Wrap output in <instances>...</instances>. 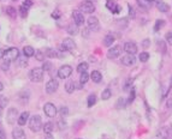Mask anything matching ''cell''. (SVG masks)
I'll list each match as a JSON object with an SVG mask.
<instances>
[{
  "mask_svg": "<svg viewBox=\"0 0 172 139\" xmlns=\"http://www.w3.org/2000/svg\"><path fill=\"white\" fill-rule=\"evenodd\" d=\"M29 128L33 132H39L41 128H43L40 115H34V116L30 118V120H29Z\"/></svg>",
  "mask_w": 172,
  "mask_h": 139,
  "instance_id": "obj_1",
  "label": "cell"
},
{
  "mask_svg": "<svg viewBox=\"0 0 172 139\" xmlns=\"http://www.w3.org/2000/svg\"><path fill=\"white\" fill-rule=\"evenodd\" d=\"M29 78L31 82H35V83H39V82H42L43 79V70L39 69V67H35L30 71L29 73Z\"/></svg>",
  "mask_w": 172,
  "mask_h": 139,
  "instance_id": "obj_2",
  "label": "cell"
},
{
  "mask_svg": "<svg viewBox=\"0 0 172 139\" xmlns=\"http://www.w3.org/2000/svg\"><path fill=\"white\" fill-rule=\"evenodd\" d=\"M18 55H19V52H18V49L17 48H9V49H6L5 52H4V59L5 60H7V61H14L16 59H18Z\"/></svg>",
  "mask_w": 172,
  "mask_h": 139,
  "instance_id": "obj_3",
  "label": "cell"
},
{
  "mask_svg": "<svg viewBox=\"0 0 172 139\" xmlns=\"http://www.w3.org/2000/svg\"><path fill=\"white\" fill-rule=\"evenodd\" d=\"M72 73V67L70 65H64L61 66L60 69L58 70V77L61 78V79H66L71 76Z\"/></svg>",
  "mask_w": 172,
  "mask_h": 139,
  "instance_id": "obj_4",
  "label": "cell"
},
{
  "mask_svg": "<svg viewBox=\"0 0 172 139\" xmlns=\"http://www.w3.org/2000/svg\"><path fill=\"white\" fill-rule=\"evenodd\" d=\"M18 111L16 108H10L7 111V115H6V120L10 125H14L16 122V120H18Z\"/></svg>",
  "mask_w": 172,
  "mask_h": 139,
  "instance_id": "obj_5",
  "label": "cell"
},
{
  "mask_svg": "<svg viewBox=\"0 0 172 139\" xmlns=\"http://www.w3.org/2000/svg\"><path fill=\"white\" fill-rule=\"evenodd\" d=\"M43 111H45V114H46L48 118H54L56 114H57V108H56V106H54L53 103H49V102H48V103L45 104Z\"/></svg>",
  "mask_w": 172,
  "mask_h": 139,
  "instance_id": "obj_6",
  "label": "cell"
},
{
  "mask_svg": "<svg viewBox=\"0 0 172 139\" xmlns=\"http://www.w3.org/2000/svg\"><path fill=\"white\" fill-rule=\"evenodd\" d=\"M58 86H59V84H58L57 79H54V78L49 79L46 84V92L47 94H54L57 91Z\"/></svg>",
  "mask_w": 172,
  "mask_h": 139,
  "instance_id": "obj_7",
  "label": "cell"
},
{
  "mask_svg": "<svg viewBox=\"0 0 172 139\" xmlns=\"http://www.w3.org/2000/svg\"><path fill=\"white\" fill-rule=\"evenodd\" d=\"M76 48V43L73 42V40L71 39H64L61 42V51H65V52H70L73 51Z\"/></svg>",
  "mask_w": 172,
  "mask_h": 139,
  "instance_id": "obj_8",
  "label": "cell"
},
{
  "mask_svg": "<svg viewBox=\"0 0 172 139\" xmlns=\"http://www.w3.org/2000/svg\"><path fill=\"white\" fill-rule=\"evenodd\" d=\"M87 25H88L89 30H92V31H96V30H99V28H100L99 19H98L96 17H93V16L88 18V21H87Z\"/></svg>",
  "mask_w": 172,
  "mask_h": 139,
  "instance_id": "obj_9",
  "label": "cell"
},
{
  "mask_svg": "<svg viewBox=\"0 0 172 139\" xmlns=\"http://www.w3.org/2000/svg\"><path fill=\"white\" fill-rule=\"evenodd\" d=\"M81 11H83L84 13H93L95 11V6L92 1H83L81 4Z\"/></svg>",
  "mask_w": 172,
  "mask_h": 139,
  "instance_id": "obj_10",
  "label": "cell"
},
{
  "mask_svg": "<svg viewBox=\"0 0 172 139\" xmlns=\"http://www.w3.org/2000/svg\"><path fill=\"white\" fill-rule=\"evenodd\" d=\"M122 64L125 66H134L136 62V58L134 56V54H127V55L122 56Z\"/></svg>",
  "mask_w": 172,
  "mask_h": 139,
  "instance_id": "obj_11",
  "label": "cell"
},
{
  "mask_svg": "<svg viewBox=\"0 0 172 139\" xmlns=\"http://www.w3.org/2000/svg\"><path fill=\"white\" fill-rule=\"evenodd\" d=\"M72 17H73L75 24H77V25H83V23H84V17H83V13H82L81 11H73Z\"/></svg>",
  "mask_w": 172,
  "mask_h": 139,
  "instance_id": "obj_12",
  "label": "cell"
},
{
  "mask_svg": "<svg viewBox=\"0 0 172 139\" xmlns=\"http://www.w3.org/2000/svg\"><path fill=\"white\" fill-rule=\"evenodd\" d=\"M120 54H122V48H120L119 46H115V47H112V48L108 51L107 56H108L110 59H115V58H118Z\"/></svg>",
  "mask_w": 172,
  "mask_h": 139,
  "instance_id": "obj_13",
  "label": "cell"
},
{
  "mask_svg": "<svg viewBox=\"0 0 172 139\" xmlns=\"http://www.w3.org/2000/svg\"><path fill=\"white\" fill-rule=\"evenodd\" d=\"M124 51L128 54H135L137 52V46H136L135 42H127L124 44Z\"/></svg>",
  "mask_w": 172,
  "mask_h": 139,
  "instance_id": "obj_14",
  "label": "cell"
},
{
  "mask_svg": "<svg viewBox=\"0 0 172 139\" xmlns=\"http://www.w3.org/2000/svg\"><path fill=\"white\" fill-rule=\"evenodd\" d=\"M106 7H107L108 10H111L112 12H115V13H118L119 10H120V7L117 5V2H115V0H108V1L106 2Z\"/></svg>",
  "mask_w": 172,
  "mask_h": 139,
  "instance_id": "obj_15",
  "label": "cell"
},
{
  "mask_svg": "<svg viewBox=\"0 0 172 139\" xmlns=\"http://www.w3.org/2000/svg\"><path fill=\"white\" fill-rule=\"evenodd\" d=\"M12 137L14 139H25V133L21 128H14L12 131Z\"/></svg>",
  "mask_w": 172,
  "mask_h": 139,
  "instance_id": "obj_16",
  "label": "cell"
},
{
  "mask_svg": "<svg viewBox=\"0 0 172 139\" xmlns=\"http://www.w3.org/2000/svg\"><path fill=\"white\" fill-rule=\"evenodd\" d=\"M28 119H29V113L28 111H23V113L19 115V118H18L17 122H18V125L23 126V125H25V124H27Z\"/></svg>",
  "mask_w": 172,
  "mask_h": 139,
  "instance_id": "obj_17",
  "label": "cell"
},
{
  "mask_svg": "<svg viewBox=\"0 0 172 139\" xmlns=\"http://www.w3.org/2000/svg\"><path fill=\"white\" fill-rule=\"evenodd\" d=\"M90 78H92V81L94 83H100L101 79H102V76H101V73L99 71H93L90 73Z\"/></svg>",
  "mask_w": 172,
  "mask_h": 139,
  "instance_id": "obj_18",
  "label": "cell"
},
{
  "mask_svg": "<svg viewBox=\"0 0 172 139\" xmlns=\"http://www.w3.org/2000/svg\"><path fill=\"white\" fill-rule=\"evenodd\" d=\"M157 7H158V10L160 12H167V11L170 10V6H169L166 2H164V1H158Z\"/></svg>",
  "mask_w": 172,
  "mask_h": 139,
  "instance_id": "obj_19",
  "label": "cell"
},
{
  "mask_svg": "<svg viewBox=\"0 0 172 139\" xmlns=\"http://www.w3.org/2000/svg\"><path fill=\"white\" fill-rule=\"evenodd\" d=\"M75 86H76V83H75L73 81L66 82V84H65V90H66V92H68V94H72V92L75 91Z\"/></svg>",
  "mask_w": 172,
  "mask_h": 139,
  "instance_id": "obj_20",
  "label": "cell"
},
{
  "mask_svg": "<svg viewBox=\"0 0 172 139\" xmlns=\"http://www.w3.org/2000/svg\"><path fill=\"white\" fill-rule=\"evenodd\" d=\"M139 5H140V7H142L144 10H149L152 7L153 2L149 0H139Z\"/></svg>",
  "mask_w": 172,
  "mask_h": 139,
  "instance_id": "obj_21",
  "label": "cell"
},
{
  "mask_svg": "<svg viewBox=\"0 0 172 139\" xmlns=\"http://www.w3.org/2000/svg\"><path fill=\"white\" fill-rule=\"evenodd\" d=\"M23 53H24V55L27 56V58H29V56H33L35 54V49L31 46H25L23 48Z\"/></svg>",
  "mask_w": 172,
  "mask_h": 139,
  "instance_id": "obj_22",
  "label": "cell"
},
{
  "mask_svg": "<svg viewBox=\"0 0 172 139\" xmlns=\"http://www.w3.org/2000/svg\"><path fill=\"white\" fill-rule=\"evenodd\" d=\"M113 42H115V37H113L112 35H106V36H105V39H104V44H105L106 47L112 46Z\"/></svg>",
  "mask_w": 172,
  "mask_h": 139,
  "instance_id": "obj_23",
  "label": "cell"
},
{
  "mask_svg": "<svg viewBox=\"0 0 172 139\" xmlns=\"http://www.w3.org/2000/svg\"><path fill=\"white\" fill-rule=\"evenodd\" d=\"M78 25L77 24H70L69 27H68V32L70 34V35H77L78 34V28H77Z\"/></svg>",
  "mask_w": 172,
  "mask_h": 139,
  "instance_id": "obj_24",
  "label": "cell"
},
{
  "mask_svg": "<svg viewBox=\"0 0 172 139\" xmlns=\"http://www.w3.org/2000/svg\"><path fill=\"white\" fill-rule=\"evenodd\" d=\"M53 128H54V126L52 122H46L45 126H43V131H45V133L46 134H49V133H52V131H53Z\"/></svg>",
  "mask_w": 172,
  "mask_h": 139,
  "instance_id": "obj_25",
  "label": "cell"
},
{
  "mask_svg": "<svg viewBox=\"0 0 172 139\" xmlns=\"http://www.w3.org/2000/svg\"><path fill=\"white\" fill-rule=\"evenodd\" d=\"M112 96V91H111V89H105L102 92H101V98L102 100H108V98Z\"/></svg>",
  "mask_w": 172,
  "mask_h": 139,
  "instance_id": "obj_26",
  "label": "cell"
},
{
  "mask_svg": "<svg viewBox=\"0 0 172 139\" xmlns=\"http://www.w3.org/2000/svg\"><path fill=\"white\" fill-rule=\"evenodd\" d=\"M6 13L9 14L11 18H14V17L17 16V11H16V9L11 7V6H9V7H6Z\"/></svg>",
  "mask_w": 172,
  "mask_h": 139,
  "instance_id": "obj_27",
  "label": "cell"
},
{
  "mask_svg": "<svg viewBox=\"0 0 172 139\" xmlns=\"http://www.w3.org/2000/svg\"><path fill=\"white\" fill-rule=\"evenodd\" d=\"M87 70H88V64L87 62H81L78 65V67H77V72L83 73V72H87Z\"/></svg>",
  "mask_w": 172,
  "mask_h": 139,
  "instance_id": "obj_28",
  "label": "cell"
},
{
  "mask_svg": "<svg viewBox=\"0 0 172 139\" xmlns=\"http://www.w3.org/2000/svg\"><path fill=\"white\" fill-rule=\"evenodd\" d=\"M89 74L87 73V72H83V73H81V78H80V83L82 84H86L88 81H89Z\"/></svg>",
  "mask_w": 172,
  "mask_h": 139,
  "instance_id": "obj_29",
  "label": "cell"
},
{
  "mask_svg": "<svg viewBox=\"0 0 172 139\" xmlns=\"http://www.w3.org/2000/svg\"><path fill=\"white\" fill-rule=\"evenodd\" d=\"M46 55L48 56V58H56V56H58V53L54 49L48 48V49H46Z\"/></svg>",
  "mask_w": 172,
  "mask_h": 139,
  "instance_id": "obj_30",
  "label": "cell"
},
{
  "mask_svg": "<svg viewBox=\"0 0 172 139\" xmlns=\"http://www.w3.org/2000/svg\"><path fill=\"white\" fill-rule=\"evenodd\" d=\"M95 103H96V97H95V95H90V96L88 97V107H93Z\"/></svg>",
  "mask_w": 172,
  "mask_h": 139,
  "instance_id": "obj_31",
  "label": "cell"
},
{
  "mask_svg": "<svg viewBox=\"0 0 172 139\" xmlns=\"http://www.w3.org/2000/svg\"><path fill=\"white\" fill-rule=\"evenodd\" d=\"M7 103H9V100L6 96H2V95H0V107H6L7 106Z\"/></svg>",
  "mask_w": 172,
  "mask_h": 139,
  "instance_id": "obj_32",
  "label": "cell"
},
{
  "mask_svg": "<svg viewBox=\"0 0 172 139\" xmlns=\"http://www.w3.org/2000/svg\"><path fill=\"white\" fill-rule=\"evenodd\" d=\"M45 54H46V53H43L41 51H36V52H35V56H36V59H37L39 61H43V60H45Z\"/></svg>",
  "mask_w": 172,
  "mask_h": 139,
  "instance_id": "obj_33",
  "label": "cell"
},
{
  "mask_svg": "<svg viewBox=\"0 0 172 139\" xmlns=\"http://www.w3.org/2000/svg\"><path fill=\"white\" fill-rule=\"evenodd\" d=\"M165 25V21H162V19H158L157 21V23H155V27H154V30L155 31H158L160 28H162Z\"/></svg>",
  "mask_w": 172,
  "mask_h": 139,
  "instance_id": "obj_34",
  "label": "cell"
},
{
  "mask_svg": "<svg viewBox=\"0 0 172 139\" xmlns=\"http://www.w3.org/2000/svg\"><path fill=\"white\" fill-rule=\"evenodd\" d=\"M19 13H21V17H22V18H25V17L28 16V9L24 7V6L22 5L21 9H19Z\"/></svg>",
  "mask_w": 172,
  "mask_h": 139,
  "instance_id": "obj_35",
  "label": "cell"
},
{
  "mask_svg": "<svg viewBox=\"0 0 172 139\" xmlns=\"http://www.w3.org/2000/svg\"><path fill=\"white\" fill-rule=\"evenodd\" d=\"M139 59H140V61H142V62H146V61H147V60L149 59V54H148V53H146V52H143V53H141V54H140Z\"/></svg>",
  "mask_w": 172,
  "mask_h": 139,
  "instance_id": "obj_36",
  "label": "cell"
},
{
  "mask_svg": "<svg viewBox=\"0 0 172 139\" xmlns=\"http://www.w3.org/2000/svg\"><path fill=\"white\" fill-rule=\"evenodd\" d=\"M117 107L118 108H124L125 107V100L124 98H119L117 102Z\"/></svg>",
  "mask_w": 172,
  "mask_h": 139,
  "instance_id": "obj_37",
  "label": "cell"
},
{
  "mask_svg": "<svg viewBox=\"0 0 172 139\" xmlns=\"http://www.w3.org/2000/svg\"><path fill=\"white\" fill-rule=\"evenodd\" d=\"M51 67H52V64H51V62H48V61H45V62H43V65H42L43 71H49Z\"/></svg>",
  "mask_w": 172,
  "mask_h": 139,
  "instance_id": "obj_38",
  "label": "cell"
},
{
  "mask_svg": "<svg viewBox=\"0 0 172 139\" xmlns=\"http://www.w3.org/2000/svg\"><path fill=\"white\" fill-rule=\"evenodd\" d=\"M1 69L4 70V71H7V70L10 69V61H7V60H4L2 65H1Z\"/></svg>",
  "mask_w": 172,
  "mask_h": 139,
  "instance_id": "obj_39",
  "label": "cell"
},
{
  "mask_svg": "<svg viewBox=\"0 0 172 139\" xmlns=\"http://www.w3.org/2000/svg\"><path fill=\"white\" fill-rule=\"evenodd\" d=\"M59 113H60V115H61V116H66V115H68V113H69V111H68V108H66V107H61V108L59 109Z\"/></svg>",
  "mask_w": 172,
  "mask_h": 139,
  "instance_id": "obj_40",
  "label": "cell"
},
{
  "mask_svg": "<svg viewBox=\"0 0 172 139\" xmlns=\"http://www.w3.org/2000/svg\"><path fill=\"white\" fill-rule=\"evenodd\" d=\"M18 60H19V65H21L22 67L27 66V59H25V55L23 56V58H18Z\"/></svg>",
  "mask_w": 172,
  "mask_h": 139,
  "instance_id": "obj_41",
  "label": "cell"
},
{
  "mask_svg": "<svg viewBox=\"0 0 172 139\" xmlns=\"http://www.w3.org/2000/svg\"><path fill=\"white\" fill-rule=\"evenodd\" d=\"M165 39H166V42H167L170 46H172V32H167L166 36H165Z\"/></svg>",
  "mask_w": 172,
  "mask_h": 139,
  "instance_id": "obj_42",
  "label": "cell"
},
{
  "mask_svg": "<svg viewBox=\"0 0 172 139\" xmlns=\"http://www.w3.org/2000/svg\"><path fill=\"white\" fill-rule=\"evenodd\" d=\"M31 5H33V1H31V0H24V1H23V6L27 7V9H29Z\"/></svg>",
  "mask_w": 172,
  "mask_h": 139,
  "instance_id": "obj_43",
  "label": "cell"
},
{
  "mask_svg": "<svg viewBox=\"0 0 172 139\" xmlns=\"http://www.w3.org/2000/svg\"><path fill=\"white\" fill-rule=\"evenodd\" d=\"M158 46H161V52H162V53H166V47H165L164 42H162V41H159L158 42Z\"/></svg>",
  "mask_w": 172,
  "mask_h": 139,
  "instance_id": "obj_44",
  "label": "cell"
},
{
  "mask_svg": "<svg viewBox=\"0 0 172 139\" xmlns=\"http://www.w3.org/2000/svg\"><path fill=\"white\" fill-rule=\"evenodd\" d=\"M134 98H135V90L132 89V90H131V92H130V98H129V101H128V102L131 103V102L134 101Z\"/></svg>",
  "mask_w": 172,
  "mask_h": 139,
  "instance_id": "obj_45",
  "label": "cell"
},
{
  "mask_svg": "<svg viewBox=\"0 0 172 139\" xmlns=\"http://www.w3.org/2000/svg\"><path fill=\"white\" fill-rule=\"evenodd\" d=\"M129 14L134 18L135 17V11H134V9H132V6L131 5H129Z\"/></svg>",
  "mask_w": 172,
  "mask_h": 139,
  "instance_id": "obj_46",
  "label": "cell"
},
{
  "mask_svg": "<svg viewBox=\"0 0 172 139\" xmlns=\"http://www.w3.org/2000/svg\"><path fill=\"white\" fill-rule=\"evenodd\" d=\"M0 139H6V134H5V132L1 127H0Z\"/></svg>",
  "mask_w": 172,
  "mask_h": 139,
  "instance_id": "obj_47",
  "label": "cell"
},
{
  "mask_svg": "<svg viewBox=\"0 0 172 139\" xmlns=\"http://www.w3.org/2000/svg\"><path fill=\"white\" fill-rule=\"evenodd\" d=\"M166 106H167L170 109H172V98H169V100H167V102H166Z\"/></svg>",
  "mask_w": 172,
  "mask_h": 139,
  "instance_id": "obj_48",
  "label": "cell"
},
{
  "mask_svg": "<svg viewBox=\"0 0 172 139\" xmlns=\"http://www.w3.org/2000/svg\"><path fill=\"white\" fill-rule=\"evenodd\" d=\"M149 43H150V42H149V40H144L143 43H142V46H143L144 48H147V47L149 46Z\"/></svg>",
  "mask_w": 172,
  "mask_h": 139,
  "instance_id": "obj_49",
  "label": "cell"
},
{
  "mask_svg": "<svg viewBox=\"0 0 172 139\" xmlns=\"http://www.w3.org/2000/svg\"><path fill=\"white\" fill-rule=\"evenodd\" d=\"M45 139H54V138H53V136H51V133H49V134H47V136L45 137Z\"/></svg>",
  "mask_w": 172,
  "mask_h": 139,
  "instance_id": "obj_50",
  "label": "cell"
},
{
  "mask_svg": "<svg viewBox=\"0 0 172 139\" xmlns=\"http://www.w3.org/2000/svg\"><path fill=\"white\" fill-rule=\"evenodd\" d=\"M4 52H5V51L0 49V59H1V58H4Z\"/></svg>",
  "mask_w": 172,
  "mask_h": 139,
  "instance_id": "obj_51",
  "label": "cell"
},
{
  "mask_svg": "<svg viewBox=\"0 0 172 139\" xmlns=\"http://www.w3.org/2000/svg\"><path fill=\"white\" fill-rule=\"evenodd\" d=\"M2 89H4V85H2V83L0 82V91H2Z\"/></svg>",
  "mask_w": 172,
  "mask_h": 139,
  "instance_id": "obj_52",
  "label": "cell"
},
{
  "mask_svg": "<svg viewBox=\"0 0 172 139\" xmlns=\"http://www.w3.org/2000/svg\"><path fill=\"white\" fill-rule=\"evenodd\" d=\"M1 113H2V107H0V116H1Z\"/></svg>",
  "mask_w": 172,
  "mask_h": 139,
  "instance_id": "obj_53",
  "label": "cell"
},
{
  "mask_svg": "<svg viewBox=\"0 0 172 139\" xmlns=\"http://www.w3.org/2000/svg\"><path fill=\"white\" fill-rule=\"evenodd\" d=\"M149 1H152V2H153V1H155V0H149Z\"/></svg>",
  "mask_w": 172,
  "mask_h": 139,
  "instance_id": "obj_54",
  "label": "cell"
}]
</instances>
